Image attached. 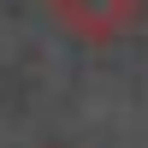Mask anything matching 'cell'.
Instances as JSON below:
<instances>
[{
	"label": "cell",
	"mask_w": 148,
	"mask_h": 148,
	"mask_svg": "<svg viewBox=\"0 0 148 148\" xmlns=\"http://www.w3.org/2000/svg\"><path fill=\"white\" fill-rule=\"evenodd\" d=\"M53 24L89 47H113L148 18V0H47Z\"/></svg>",
	"instance_id": "1"
}]
</instances>
